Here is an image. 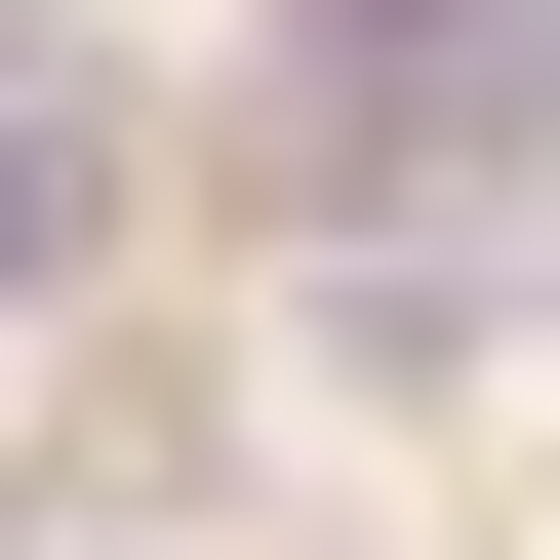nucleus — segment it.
Instances as JSON below:
<instances>
[{
	"mask_svg": "<svg viewBox=\"0 0 560 560\" xmlns=\"http://www.w3.org/2000/svg\"><path fill=\"white\" fill-rule=\"evenodd\" d=\"M320 200L361 241H521L560 200V0H320Z\"/></svg>",
	"mask_w": 560,
	"mask_h": 560,
	"instance_id": "f257e3e1",
	"label": "nucleus"
},
{
	"mask_svg": "<svg viewBox=\"0 0 560 560\" xmlns=\"http://www.w3.org/2000/svg\"><path fill=\"white\" fill-rule=\"evenodd\" d=\"M81 241H120V40L0 0V280H81Z\"/></svg>",
	"mask_w": 560,
	"mask_h": 560,
	"instance_id": "f03ea898",
	"label": "nucleus"
}]
</instances>
